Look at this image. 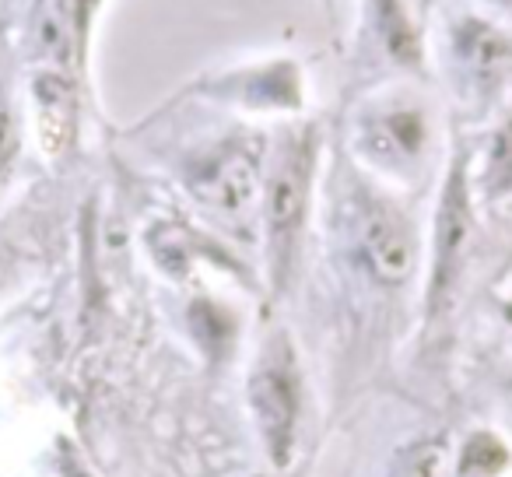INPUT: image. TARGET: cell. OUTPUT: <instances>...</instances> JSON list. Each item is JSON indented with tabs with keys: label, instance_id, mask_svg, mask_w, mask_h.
Segmentation results:
<instances>
[{
	"label": "cell",
	"instance_id": "obj_11",
	"mask_svg": "<svg viewBox=\"0 0 512 477\" xmlns=\"http://www.w3.org/2000/svg\"><path fill=\"white\" fill-rule=\"evenodd\" d=\"M446 460H449L446 439L421 442L418 449H411V453L404 456L397 477H442L446 474Z\"/></svg>",
	"mask_w": 512,
	"mask_h": 477
},
{
	"label": "cell",
	"instance_id": "obj_6",
	"mask_svg": "<svg viewBox=\"0 0 512 477\" xmlns=\"http://www.w3.org/2000/svg\"><path fill=\"white\" fill-rule=\"evenodd\" d=\"M425 144V120L418 109H386L365 123V148L386 165L414 162Z\"/></svg>",
	"mask_w": 512,
	"mask_h": 477
},
{
	"label": "cell",
	"instance_id": "obj_9",
	"mask_svg": "<svg viewBox=\"0 0 512 477\" xmlns=\"http://www.w3.org/2000/svg\"><path fill=\"white\" fill-rule=\"evenodd\" d=\"M372 11H376V32L386 43V50L397 60H404V64H414V57H418V32H414L404 4L400 0H372Z\"/></svg>",
	"mask_w": 512,
	"mask_h": 477
},
{
	"label": "cell",
	"instance_id": "obj_3",
	"mask_svg": "<svg viewBox=\"0 0 512 477\" xmlns=\"http://www.w3.org/2000/svg\"><path fill=\"white\" fill-rule=\"evenodd\" d=\"M470 200H467V176L463 165H456L446 179L439 204V221H435V267H432V306L442 309L453 295V285L460 278V267L467 260L470 246Z\"/></svg>",
	"mask_w": 512,
	"mask_h": 477
},
{
	"label": "cell",
	"instance_id": "obj_2",
	"mask_svg": "<svg viewBox=\"0 0 512 477\" xmlns=\"http://www.w3.org/2000/svg\"><path fill=\"white\" fill-rule=\"evenodd\" d=\"M249 404L271 460L285 463L292 456L295 425H299V369L285 334H274L260 351V362L249 379Z\"/></svg>",
	"mask_w": 512,
	"mask_h": 477
},
{
	"label": "cell",
	"instance_id": "obj_7",
	"mask_svg": "<svg viewBox=\"0 0 512 477\" xmlns=\"http://www.w3.org/2000/svg\"><path fill=\"white\" fill-rule=\"evenodd\" d=\"M456 50H460L463 71L481 88H495L498 81H502V74L512 67L509 39L498 36V32L484 22H463L460 36H456Z\"/></svg>",
	"mask_w": 512,
	"mask_h": 477
},
{
	"label": "cell",
	"instance_id": "obj_5",
	"mask_svg": "<svg viewBox=\"0 0 512 477\" xmlns=\"http://www.w3.org/2000/svg\"><path fill=\"white\" fill-rule=\"evenodd\" d=\"M256 186H260V172L246 151H225L193 176L197 200L218 211L221 218H246L256 204Z\"/></svg>",
	"mask_w": 512,
	"mask_h": 477
},
{
	"label": "cell",
	"instance_id": "obj_1",
	"mask_svg": "<svg viewBox=\"0 0 512 477\" xmlns=\"http://www.w3.org/2000/svg\"><path fill=\"white\" fill-rule=\"evenodd\" d=\"M313 165H316V137L299 130L288 144H281L274 158L271 179L264 190V225H267V250H271L274 285L288 278V267L295 260L309 211V190H313Z\"/></svg>",
	"mask_w": 512,
	"mask_h": 477
},
{
	"label": "cell",
	"instance_id": "obj_10",
	"mask_svg": "<svg viewBox=\"0 0 512 477\" xmlns=\"http://www.w3.org/2000/svg\"><path fill=\"white\" fill-rule=\"evenodd\" d=\"M509 463V453L498 439L491 435H474L463 449V460H460V470L463 474H498V470Z\"/></svg>",
	"mask_w": 512,
	"mask_h": 477
},
{
	"label": "cell",
	"instance_id": "obj_4",
	"mask_svg": "<svg viewBox=\"0 0 512 477\" xmlns=\"http://www.w3.org/2000/svg\"><path fill=\"white\" fill-rule=\"evenodd\" d=\"M362 250L365 264L379 285H404L414 271V260H418V243H414L407 218L383 200L369 204V211H365Z\"/></svg>",
	"mask_w": 512,
	"mask_h": 477
},
{
	"label": "cell",
	"instance_id": "obj_8",
	"mask_svg": "<svg viewBox=\"0 0 512 477\" xmlns=\"http://www.w3.org/2000/svg\"><path fill=\"white\" fill-rule=\"evenodd\" d=\"M36 106H39V130L50 151L64 148L71 134V88L64 74H39L36 81Z\"/></svg>",
	"mask_w": 512,
	"mask_h": 477
},
{
	"label": "cell",
	"instance_id": "obj_12",
	"mask_svg": "<svg viewBox=\"0 0 512 477\" xmlns=\"http://www.w3.org/2000/svg\"><path fill=\"white\" fill-rule=\"evenodd\" d=\"M15 151H18V123L15 113L8 106H0V183L8 176L11 162H15Z\"/></svg>",
	"mask_w": 512,
	"mask_h": 477
}]
</instances>
